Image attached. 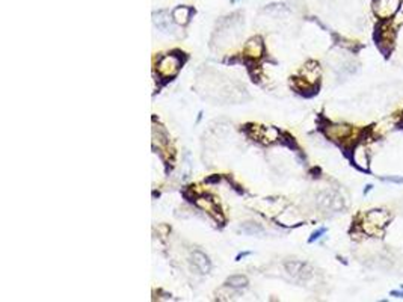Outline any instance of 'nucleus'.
<instances>
[{"label": "nucleus", "instance_id": "nucleus-10", "mask_svg": "<svg viewBox=\"0 0 403 302\" xmlns=\"http://www.w3.org/2000/svg\"><path fill=\"white\" fill-rule=\"evenodd\" d=\"M394 22H396L397 24H400V23H403V2H402V5L398 6V10H397V12L394 14Z\"/></svg>", "mask_w": 403, "mask_h": 302}, {"label": "nucleus", "instance_id": "nucleus-13", "mask_svg": "<svg viewBox=\"0 0 403 302\" xmlns=\"http://www.w3.org/2000/svg\"><path fill=\"white\" fill-rule=\"evenodd\" d=\"M391 296H394V298H402V299H403V292L392 290V292H391Z\"/></svg>", "mask_w": 403, "mask_h": 302}, {"label": "nucleus", "instance_id": "nucleus-9", "mask_svg": "<svg viewBox=\"0 0 403 302\" xmlns=\"http://www.w3.org/2000/svg\"><path fill=\"white\" fill-rule=\"evenodd\" d=\"M244 233L250 234V236H260L264 233V230L262 228V226L258 224H252V222H246L242 225V228H240Z\"/></svg>", "mask_w": 403, "mask_h": 302}, {"label": "nucleus", "instance_id": "nucleus-8", "mask_svg": "<svg viewBox=\"0 0 403 302\" xmlns=\"http://www.w3.org/2000/svg\"><path fill=\"white\" fill-rule=\"evenodd\" d=\"M226 284L230 287H232V288H244V287L248 286V280L244 275H231L226 280Z\"/></svg>", "mask_w": 403, "mask_h": 302}, {"label": "nucleus", "instance_id": "nucleus-12", "mask_svg": "<svg viewBox=\"0 0 403 302\" xmlns=\"http://www.w3.org/2000/svg\"><path fill=\"white\" fill-rule=\"evenodd\" d=\"M384 180L394 182V183H403V177H398V178H396V177H388V178H384Z\"/></svg>", "mask_w": 403, "mask_h": 302}, {"label": "nucleus", "instance_id": "nucleus-5", "mask_svg": "<svg viewBox=\"0 0 403 302\" xmlns=\"http://www.w3.org/2000/svg\"><path fill=\"white\" fill-rule=\"evenodd\" d=\"M154 24L164 32H171L172 30L171 18H170L166 11H158V12L154 14Z\"/></svg>", "mask_w": 403, "mask_h": 302}, {"label": "nucleus", "instance_id": "nucleus-7", "mask_svg": "<svg viewBox=\"0 0 403 302\" xmlns=\"http://www.w3.org/2000/svg\"><path fill=\"white\" fill-rule=\"evenodd\" d=\"M189 17H190V10L188 6H178L172 12V18L178 24H186L189 22Z\"/></svg>", "mask_w": 403, "mask_h": 302}, {"label": "nucleus", "instance_id": "nucleus-1", "mask_svg": "<svg viewBox=\"0 0 403 302\" xmlns=\"http://www.w3.org/2000/svg\"><path fill=\"white\" fill-rule=\"evenodd\" d=\"M403 0H373V11L380 20L394 17Z\"/></svg>", "mask_w": 403, "mask_h": 302}, {"label": "nucleus", "instance_id": "nucleus-6", "mask_svg": "<svg viewBox=\"0 0 403 302\" xmlns=\"http://www.w3.org/2000/svg\"><path fill=\"white\" fill-rule=\"evenodd\" d=\"M192 260H194V264L196 266V269L201 274H207L210 270V262H208L206 254H202L200 251H195L194 256H192Z\"/></svg>", "mask_w": 403, "mask_h": 302}, {"label": "nucleus", "instance_id": "nucleus-11", "mask_svg": "<svg viewBox=\"0 0 403 302\" xmlns=\"http://www.w3.org/2000/svg\"><path fill=\"white\" fill-rule=\"evenodd\" d=\"M326 233V228H320V230H317L316 233H312V236L310 238V242H314V240H317L322 234H325Z\"/></svg>", "mask_w": 403, "mask_h": 302}, {"label": "nucleus", "instance_id": "nucleus-14", "mask_svg": "<svg viewBox=\"0 0 403 302\" xmlns=\"http://www.w3.org/2000/svg\"><path fill=\"white\" fill-rule=\"evenodd\" d=\"M402 288H403V286H402Z\"/></svg>", "mask_w": 403, "mask_h": 302}, {"label": "nucleus", "instance_id": "nucleus-2", "mask_svg": "<svg viewBox=\"0 0 403 302\" xmlns=\"http://www.w3.org/2000/svg\"><path fill=\"white\" fill-rule=\"evenodd\" d=\"M388 220H390V214L385 213L384 210H372L366 218V224L370 226H374V230L384 228Z\"/></svg>", "mask_w": 403, "mask_h": 302}, {"label": "nucleus", "instance_id": "nucleus-3", "mask_svg": "<svg viewBox=\"0 0 403 302\" xmlns=\"http://www.w3.org/2000/svg\"><path fill=\"white\" fill-rule=\"evenodd\" d=\"M178 68H180V60L174 54L165 56L162 60L158 62V71L162 72L164 76H174L178 71Z\"/></svg>", "mask_w": 403, "mask_h": 302}, {"label": "nucleus", "instance_id": "nucleus-4", "mask_svg": "<svg viewBox=\"0 0 403 302\" xmlns=\"http://www.w3.org/2000/svg\"><path fill=\"white\" fill-rule=\"evenodd\" d=\"M318 204L324 207V208H328V210H337L340 208L342 206V200L337 196V195H331V194H322L318 196Z\"/></svg>", "mask_w": 403, "mask_h": 302}]
</instances>
